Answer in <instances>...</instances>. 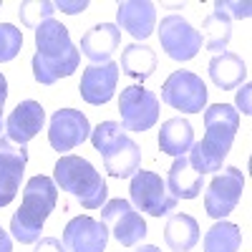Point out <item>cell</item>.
I'll list each match as a JSON object with an SVG mask.
<instances>
[{
    "instance_id": "6da1fadb",
    "label": "cell",
    "mask_w": 252,
    "mask_h": 252,
    "mask_svg": "<svg viewBox=\"0 0 252 252\" xmlns=\"http://www.w3.org/2000/svg\"><path fill=\"white\" fill-rule=\"evenodd\" d=\"M81 61V51L73 46L68 28L51 18L35 28L33 78L40 86H53L58 78H68Z\"/></svg>"
},
{
    "instance_id": "7a4b0ae2",
    "label": "cell",
    "mask_w": 252,
    "mask_h": 252,
    "mask_svg": "<svg viewBox=\"0 0 252 252\" xmlns=\"http://www.w3.org/2000/svg\"><path fill=\"white\" fill-rule=\"evenodd\" d=\"M240 126V111L229 103H212L209 109H204V139L194 141L189 149L187 159L194 169L204 174H217L222 169V161L227 159L232 141L237 136Z\"/></svg>"
},
{
    "instance_id": "3957f363",
    "label": "cell",
    "mask_w": 252,
    "mask_h": 252,
    "mask_svg": "<svg viewBox=\"0 0 252 252\" xmlns=\"http://www.w3.org/2000/svg\"><path fill=\"white\" fill-rule=\"evenodd\" d=\"M58 202V187L51 177L35 174L28 179L23 189V202L20 209L10 220V232L20 245H35L43 232V222L53 212Z\"/></svg>"
},
{
    "instance_id": "277c9868",
    "label": "cell",
    "mask_w": 252,
    "mask_h": 252,
    "mask_svg": "<svg viewBox=\"0 0 252 252\" xmlns=\"http://www.w3.org/2000/svg\"><path fill=\"white\" fill-rule=\"evenodd\" d=\"M53 182L63 192H68V197L76 199L83 209H98L106 204V182H103L101 172H96V166L83 157L63 154L56 161Z\"/></svg>"
},
{
    "instance_id": "5b68a950",
    "label": "cell",
    "mask_w": 252,
    "mask_h": 252,
    "mask_svg": "<svg viewBox=\"0 0 252 252\" xmlns=\"http://www.w3.org/2000/svg\"><path fill=\"white\" fill-rule=\"evenodd\" d=\"M91 144L103 157L106 172L116 179H131L139 172L141 149L139 144L126 134V129L116 121H101L96 129H91Z\"/></svg>"
},
{
    "instance_id": "8992f818",
    "label": "cell",
    "mask_w": 252,
    "mask_h": 252,
    "mask_svg": "<svg viewBox=\"0 0 252 252\" xmlns=\"http://www.w3.org/2000/svg\"><path fill=\"white\" fill-rule=\"evenodd\" d=\"M129 194H131V204L136 212H146L152 217H164V215H169L177 209V199L169 194L166 182L157 172L139 169L131 177Z\"/></svg>"
},
{
    "instance_id": "52a82bcc",
    "label": "cell",
    "mask_w": 252,
    "mask_h": 252,
    "mask_svg": "<svg viewBox=\"0 0 252 252\" xmlns=\"http://www.w3.org/2000/svg\"><path fill=\"white\" fill-rule=\"evenodd\" d=\"M161 101L182 114H202L207 106V86L192 71H174L161 86Z\"/></svg>"
},
{
    "instance_id": "ba28073f",
    "label": "cell",
    "mask_w": 252,
    "mask_h": 252,
    "mask_svg": "<svg viewBox=\"0 0 252 252\" xmlns=\"http://www.w3.org/2000/svg\"><path fill=\"white\" fill-rule=\"evenodd\" d=\"M245 189V174L237 166H224L215 174L204 192V209L212 220H224L229 212H235Z\"/></svg>"
},
{
    "instance_id": "9c48e42d",
    "label": "cell",
    "mask_w": 252,
    "mask_h": 252,
    "mask_svg": "<svg viewBox=\"0 0 252 252\" xmlns=\"http://www.w3.org/2000/svg\"><path fill=\"white\" fill-rule=\"evenodd\" d=\"M101 222L106 224L109 235L124 247H134L146 237V222L126 199H109L101 207Z\"/></svg>"
},
{
    "instance_id": "30bf717a",
    "label": "cell",
    "mask_w": 252,
    "mask_h": 252,
    "mask_svg": "<svg viewBox=\"0 0 252 252\" xmlns=\"http://www.w3.org/2000/svg\"><path fill=\"white\" fill-rule=\"evenodd\" d=\"M159 43L172 61H192L202 51V33L182 15H166L159 23Z\"/></svg>"
},
{
    "instance_id": "8fae6325",
    "label": "cell",
    "mask_w": 252,
    "mask_h": 252,
    "mask_svg": "<svg viewBox=\"0 0 252 252\" xmlns=\"http://www.w3.org/2000/svg\"><path fill=\"white\" fill-rule=\"evenodd\" d=\"M119 114L126 131H149L159 119V98L144 86H126L119 98Z\"/></svg>"
},
{
    "instance_id": "7c38bea8",
    "label": "cell",
    "mask_w": 252,
    "mask_h": 252,
    "mask_svg": "<svg viewBox=\"0 0 252 252\" xmlns=\"http://www.w3.org/2000/svg\"><path fill=\"white\" fill-rule=\"evenodd\" d=\"M91 136V124L86 114H81L78 109H58L51 116L48 126V141L56 152H71L76 146H81Z\"/></svg>"
},
{
    "instance_id": "4fadbf2b",
    "label": "cell",
    "mask_w": 252,
    "mask_h": 252,
    "mask_svg": "<svg viewBox=\"0 0 252 252\" xmlns=\"http://www.w3.org/2000/svg\"><path fill=\"white\" fill-rule=\"evenodd\" d=\"M26 164H28L26 146L10 141L8 136H0V207H8L15 199Z\"/></svg>"
},
{
    "instance_id": "5bb4252c",
    "label": "cell",
    "mask_w": 252,
    "mask_h": 252,
    "mask_svg": "<svg viewBox=\"0 0 252 252\" xmlns=\"http://www.w3.org/2000/svg\"><path fill=\"white\" fill-rule=\"evenodd\" d=\"M119 83V63L109 61V63H91V66L83 68L81 73V83L78 91L81 98L91 103V106H103L114 98Z\"/></svg>"
},
{
    "instance_id": "9a60e30c",
    "label": "cell",
    "mask_w": 252,
    "mask_h": 252,
    "mask_svg": "<svg viewBox=\"0 0 252 252\" xmlns=\"http://www.w3.org/2000/svg\"><path fill=\"white\" fill-rule=\"evenodd\" d=\"M109 242V229L94 217H73L63 229V247L66 252H103Z\"/></svg>"
},
{
    "instance_id": "2e32d148",
    "label": "cell",
    "mask_w": 252,
    "mask_h": 252,
    "mask_svg": "<svg viewBox=\"0 0 252 252\" xmlns=\"http://www.w3.org/2000/svg\"><path fill=\"white\" fill-rule=\"evenodd\" d=\"M46 124V111L38 101H20L13 109V114L5 119V136L20 146H26L31 139L38 136V131Z\"/></svg>"
},
{
    "instance_id": "e0dca14e",
    "label": "cell",
    "mask_w": 252,
    "mask_h": 252,
    "mask_svg": "<svg viewBox=\"0 0 252 252\" xmlns=\"http://www.w3.org/2000/svg\"><path fill=\"white\" fill-rule=\"evenodd\" d=\"M116 23L136 40H146L157 28V8L149 0H124L116 5Z\"/></svg>"
},
{
    "instance_id": "ac0fdd59",
    "label": "cell",
    "mask_w": 252,
    "mask_h": 252,
    "mask_svg": "<svg viewBox=\"0 0 252 252\" xmlns=\"http://www.w3.org/2000/svg\"><path fill=\"white\" fill-rule=\"evenodd\" d=\"M121 46V31L114 23H98L81 38V53L91 63H109L114 51Z\"/></svg>"
},
{
    "instance_id": "d6986e66",
    "label": "cell",
    "mask_w": 252,
    "mask_h": 252,
    "mask_svg": "<svg viewBox=\"0 0 252 252\" xmlns=\"http://www.w3.org/2000/svg\"><path fill=\"white\" fill-rule=\"evenodd\" d=\"M164 182H166V189H169V194L174 199H194V197H199L202 187H204V177L189 164L187 157L174 159Z\"/></svg>"
},
{
    "instance_id": "ffe728a7",
    "label": "cell",
    "mask_w": 252,
    "mask_h": 252,
    "mask_svg": "<svg viewBox=\"0 0 252 252\" xmlns=\"http://www.w3.org/2000/svg\"><path fill=\"white\" fill-rule=\"evenodd\" d=\"M194 144V129L192 124L182 116H174L169 121L161 124L159 129V149L169 157H187L189 149H192Z\"/></svg>"
},
{
    "instance_id": "44dd1931",
    "label": "cell",
    "mask_w": 252,
    "mask_h": 252,
    "mask_svg": "<svg viewBox=\"0 0 252 252\" xmlns=\"http://www.w3.org/2000/svg\"><path fill=\"white\" fill-rule=\"evenodd\" d=\"M209 78H212V83L217 89L232 91L247 81V66L240 56L224 51L209 61Z\"/></svg>"
},
{
    "instance_id": "7402d4cb",
    "label": "cell",
    "mask_w": 252,
    "mask_h": 252,
    "mask_svg": "<svg viewBox=\"0 0 252 252\" xmlns=\"http://www.w3.org/2000/svg\"><path fill=\"white\" fill-rule=\"evenodd\" d=\"M164 242L172 252H189L199 242V224L192 215H172L164 224Z\"/></svg>"
},
{
    "instance_id": "603a6c76",
    "label": "cell",
    "mask_w": 252,
    "mask_h": 252,
    "mask_svg": "<svg viewBox=\"0 0 252 252\" xmlns=\"http://www.w3.org/2000/svg\"><path fill=\"white\" fill-rule=\"evenodd\" d=\"M157 71V53L149 46L131 43L121 51V63H119V73L129 76V78H149Z\"/></svg>"
},
{
    "instance_id": "cb8c5ba5",
    "label": "cell",
    "mask_w": 252,
    "mask_h": 252,
    "mask_svg": "<svg viewBox=\"0 0 252 252\" xmlns=\"http://www.w3.org/2000/svg\"><path fill=\"white\" fill-rule=\"evenodd\" d=\"M204 252H237L242 245V232L235 222L220 220L204 235Z\"/></svg>"
},
{
    "instance_id": "d4e9b609",
    "label": "cell",
    "mask_w": 252,
    "mask_h": 252,
    "mask_svg": "<svg viewBox=\"0 0 252 252\" xmlns=\"http://www.w3.org/2000/svg\"><path fill=\"white\" fill-rule=\"evenodd\" d=\"M202 31H204V46H207V51H212L215 56H220V53L227 51L229 38H232V20L215 10V13H209L204 18Z\"/></svg>"
},
{
    "instance_id": "484cf974",
    "label": "cell",
    "mask_w": 252,
    "mask_h": 252,
    "mask_svg": "<svg viewBox=\"0 0 252 252\" xmlns=\"http://www.w3.org/2000/svg\"><path fill=\"white\" fill-rule=\"evenodd\" d=\"M56 13V5L51 0H23V3L18 5V15H20V23L28 26V28H38L40 23H46L51 20Z\"/></svg>"
},
{
    "instance_id": "4316f807",
    "label": "cell",
    "mask_w": 252,
    "mask_h": 252,
    "mask_svg": "<svg viewBox=\"0 0 252 252\" xmlns=\"http://www.w3.org/2000/svg\"><path fill=\"white\" fill-rule=\"evenodd\" d=\"M23 48V33L13 23H0V63L13 61Z\"/></svg>"
},
{
    "instance_id": "83f0119b",
    "label": "cell",
    "mask_w": 252,
    "mask_h": 252,
    "mask_svg": "<svg viewBox=\"0 0 252 252\" xmlns=\"http://www.w3.org/2000/svg\"><path fill=\"white\" fill-rule=\"evenodd\" d=\"M215 10L222 13V15H227L229 20H232V18L242 20V18H250L252 15V5L250 3H240V0H217Z\"/></svg>"
},
{
    "instance_id": "f1b7e54d",
    "label": "cell",
    "mask_w": 252,
    "mask_h": 252,
    "mask_svg": "<svg viewBox=\"0 0 252 252\" xmlns=\"http://www.w3.org/2000/svg\"><path fill=\"white\" fill-rule=\"evenodd\" d=\"M56 10H63V13H68V15H76V13H83L89 8L86 0H76V3H68V0H56Z\"/></svg>"
},
{
    "instance_id": "f546056e",
    "label": "cell",
    "mask_w": 252,
    "mask_h": 252,
    "mask_svg": "<svg viewBox=\"0 0 252 252\" xmlns=\"http://www.w3.org/2000/svg\"><path fill=\"white\" fill-rule=\"evenodd\" d=\"M33 252H66V247H63L61 240H56V237H40L35 242Z\"/></svg>"
},
{
    "instance_id": "4dcf8cb0",
    "label": "cell",
    "mask_w": 252,
    "mask_h": 252,
    "mask_svg": "<svg viewBox=\"0 0 252 252\" xmlns=\"http://www.w3.org/2000/svg\"><path fill=\"white\" fill-rule=\"evenodd\" d=\"M237 106L242 109V114H247V116L252 114L250 111V83H245V86L237 91Z\"/></svg>"
},
{
    "instance_id": "1f68e13d",
    "label": "cell",
    "mask_w": 252,
    "mask_h": 252,
    "mask_svg": "<svg viewBox=\"0 0 252 252\" xmlns=\"http://www.w3.org/2000/svg\"><path fill=\"white\" fill-rule=\"evenodd\" d=\"M8 101V78L0 73V131H3V109Z\"/></svg>"
},
{
    "instance_id": "d6a6232c",
    "label": "cell",
    "mask_w": 252,
    "mask_h": 252,
    "mask_svg": "<svg viewBox=\"0 0 252 252\" xmlns=\"http://www.w3.org/2000/svg\"><path fill=\"white\" fill-rule=\"evenodd\" d=\"M0 252H13V242L3 227H0Z\"/></svg>"
},
{
    "instance_id": "836d02e7",
    "label": "cell",
    "mask_w": 252,
    "mask_h": 252,
    "mask_svg": "<svg viewBox=\"0 0 252 252\" xmlns=\"http://www.w3.org/2000/svg\"><path fill=\"white\" fill-rule=\"evenodd\" d=\"M134 252H161L159 247H154V245H139Z\"/></svg>"
},
{
    "instance_id": "e575fe53",
    "label": "cell",
    "mask_w": 252,
    "mask_h": 252,
    "mask_svg": "<svg viewBox=\"0 0 252 252\" xmlns=\"http://www.w3.org/2000/svg\"><path fill=\"white\" fill-rule=\"evenodd\" d=\"M0 8H3V0H0Z\"/></svg>"
}]
</instances>
